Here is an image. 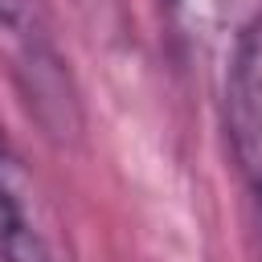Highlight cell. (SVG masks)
<instances>
[{
  "mask_svg": "<svg viewBox=\"0 0 262 262\" xmlns=\"http://www.w3.org/2000/svg\"><path fill=\"white\" fill-rule=\"evenodd\" d=\"M164 16H168V29L172 37L184 45V49H205L225 16H229V0H164Z\"/></svg>",
  "mask_w": 262,
  "mask_h": 262,
  "instance_id": "3",
  "label": "cell"
},
{
  "mask_svg": "<svg viewBox=\"0 0 262 262\" xmlns=\"http://www.w3.org/2000/svg\"><path fill=\"white\" fill-rule=\"evenodd\" d=\"M0 262H57L45 233L33 225L25 209V188L4 127H0Z\"/></svg>",
  "mask_w": 262,
  "mask_h": 262,
  "instance_id": "2",
  "label": "cell"
},
{
  "mask_svg": "<svg viewBox=\"0 0 262 262\" xmlns=\"http://www.w3.org/2000/svg\"><path fill=\"white\" fill-rule=\"evenodd\" d=\"M225 119H229L233 160H237V172L250 192L258 254H262V16H254L233 41Z\"/></svg>",
  "mask_w": 262,
  "mask_h": 262,
  "instance_id": "1",
  "label": "cell"
}]
</instances>
